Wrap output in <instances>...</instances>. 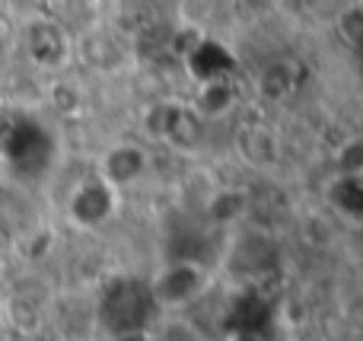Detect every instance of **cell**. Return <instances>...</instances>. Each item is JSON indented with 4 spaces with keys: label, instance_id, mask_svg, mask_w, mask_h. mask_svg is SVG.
I'll return each mask as SVG.
<instances>
[{
    "label": "cell",
    "instance_id": "6da1fadb",
    "mask_svg": "<svg viewBox=\"0 0 363 341\" xmlns=\"http://www.w3.org/2000/svg\"><path fill=\"white\" fill-rule=\"evenodd\" d=\"M118 211V189L102 176H93L74 189L67 201V214L77 227H99Z\"/></svg>",
    "mask_w": 363,
    "mask_h": 341
},
{
    "label": "cell",
    "instance_id": "277c9868",
    "mask_svg": "<svg viewBox=\"0 0 363 341\" xmlns=\"http://www.w3.org/2000/svg\"><path fill=\"white\" fill-rule=\"evenodd\" d=\"M204 287V272L191 262H176V265L163 268L153 278V300L163 306H182L191 297H198V291Z\"/></svg>",
    "mask_w": 363,
    "mask_h": 341
},
{
    "label": "cell",
    "instance_id": "7a4b0ae2",
    "mask_svg": "<svg viewBox=\"0 0 363 341\" xmlns=\"http://www.w3.org/2000/svg\"><path fill=\"white\" fill-rule=\"evenodd\" d=\"M147 169H150V157L140 144H115L99 160V176L118 191L140 182L147 176Z\"/></svg>",
    "mask_w": 363,
    "mask_h": 341
},
{
    "label": "cell",
    "instance_id": "3957f363",
    "mask_svg": "<svg viewBox=\"0 0 363 341\" xmlns=\"http://www.w3.org/2000/svg\"><path fill=\"white\" fill-rule=\"evenodd\" d=\"M23 45H26V55H29L38 67H61L70 55L67 35H64V29L55 26L51 19H32L23 29Z\"/></svg>",
    "mask_w": 363,
    "mask_h": 341
}]
</instances>
